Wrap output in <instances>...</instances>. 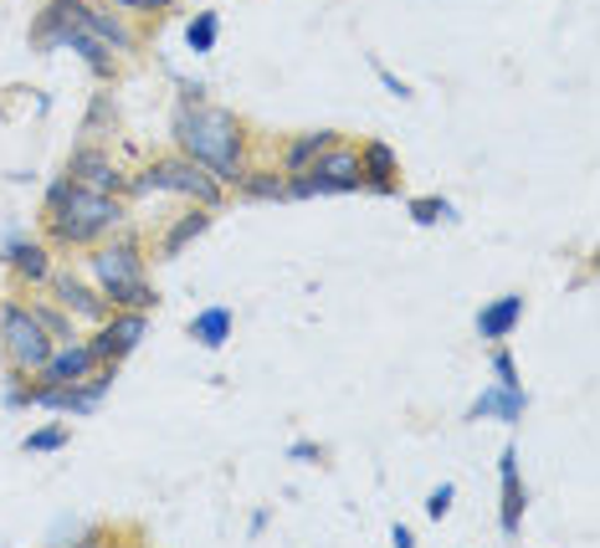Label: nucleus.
<instances>
[{
    "label": "nucleus",
    "instance_id": "27",
    "mask_svg": "<svg viewBox=\"0 0 600 548\" xmlns=\"http://www.w3.org/2000/svg\"><path fill=\"white\" fill-rule=\"evenodd\" d=\"M119 11H139V15H154V11H165L170 0H113Z\"/></svg>",
    "mask_w": 600,
    "mask_h": 548
},
{
    "label": "nucleus",
    "instance_id": "23",
    "mask_svg": "<svg viewBox=\"0 0 600 548\" xmlns=\"http://www.w3.org/2000/svg\"><path fill=\"white\" fill-rule=\"evenodd\" d=\"M411 216H416V226H436V221H447L451 206L447 200H436V195H426V200H411Z\"/></svg>",
    "mask_w": 600,
    "mask_h": 548
},
{
    "label": "nucleus",
    "instance_id": "28",
    "mask_svg": "<svg viewBox=\"0 0 600 548\" xmlns=\"http://www.w3.org/2000/svg\"><path fill=\"white\" fill-rule=\"evenodd\" d=\"M380 83H385V88H391L395 98H411V88H405V83H401V77H395V73H385V67H380Z\"/></svg>",
    "mask_w": 600,
    "mask_h": 548
},
{
    "label": "nucleus",
    "instance_id": "13",
    "mask_svg": "<svg viewBox=\"0 0 600 548\" xmlns=\"http://www.w3.org/2000/svg\"><path fill=\"white\" fill-rule=\"evenodd\" d=\"M498 472H503V534H519L524 523V487H519V451H503L498 457Z\"/></svg>",
    "mask_w": 600,
    "mask_h": 548
},
{
    "label": "nucleus",
    "instance_id": "24",
    "mask_svg": "<svg viewBox=\"0 0 600 548\" xmlns=\"http://www.w3.org/2000/svg\"><path fill=\"white\" fill-rule=\"evenodd\" d=\"M62 446H67V426H46L26 436V451H62Z\"/></svg>",
    "mask_w": 600,
    "mask_h": 548
},
{
    "label": "nucleus",
    "instance_id": "6",
    "mask_svg": "<svg viewBox=\"0 0 600 548\" xmlns=\"http://www.w3.org/2000/svg\"><path fill=\"white\" fill-rule=\"evenodd\" d=\"M144 328H150V313H134V308H113V324L98 328V339H92V354L98 364H119L139 349L144 339Z\"/></svg>",
    "mask_w": 600,
    "mask_h": 548
},
{
    "label": "nucleus",
    "instance_id": "30",
    "mask_svg": "<svg viewBox=\"0 0 600 548\" xmlns=\"http://www.w3.org/2000/svg\"><path fill=\"white\" fill-rule=\"evenodd\" d=\"M391 538H395V544H401V548H411V544H416V534H411L405 523H395V528H391Z\"/></svg>",
    "mask_w": 600,
    "mask_h": 548
},
{
    "label": "nucleus",
    "instance_id": "25",
    "mask_svg": "<svg viewBox=\"0 0 600 548\" xmlns=\"http://www.w3.org/2000/svg\"><path fill=\"white\" fill-rule=\"evenodd\" d=\"M493 374L503 390H519V364H513V354H493Z\"/></svg>",
    "mask_w": 600,
    "mask_h": 548
},
{
    "label": "nucleus",
    "instance_id": "29",
    "mask_svg": "<svg viewBox=\"0 0 600 548\" xmlns=\"http://www.w3.org/2000/svg\"><path fill=\"white\" fill-rule=\"evenodd\" d=\"M293 461H318V446L298 441V446H293Z\"/></svg>",
    "mask_w": 600,
    "mask_h": 548
},
{
    "label": "nucleus",
    "instance_id": "22",
    "mask_svg": "<svg viewBox=\"0 0 600 548\" xmlns=\"http://www.w3.org/2000/svg\"><path fill=\"white\" fill-rule=\"evenodd\" d=\"M216 31H221L216 11H200L196 21H190V31H185V42H190V52H210V46H216Z\"/></svg>",
    "mask_w": 600,
    "mask_h": 548
},
{
    "label": "nucleus",
    "instance_id": "7",
    "mask_svg": "<svg viewBox=\"0 0 600 548\" xmlns=\"http://www.w3.org/2000/svg\"><path fill=\"white\" fill-rule=\"evenodd\" d=\"M92 370H98V354H92V343L67 339L62 349H52V359H46L36 374H42V385H77V380H88Z\"/></svg>",
    "mask_w": 600,
    "mask_h": 548
},
{
    "label": "nucleus",
    "instance_id": "19",
    "mask_svg": "<svg viewBox=\"0 0 600 548\" xmlns=\"http://www.w3.org/2000/svg\"><path fill=\"white\" fill-rule=\"evenodd\" d=\"M237 190L247 195V200H287V179L277 175V169H241Z\"/></svg>",
    "mask_w": 600,
    "mask_h": 548
},
{
    "label": "nucleus",
    "instance_id": "18",
    "mask_svg": "<svg viewBox=\"0 0 600 548\" xmlns=\"http://www.w3.org/2000/svg\"><path fill=\"white\" fill-rule=\"evenodd\" d=\"M88 31L98 36V42H108L113 52H134V36L123 31V21L108 6H88Z\"/></svg>",
    "mask_w": 600,
    "mask_h": 548
},
{
    "label": "nucleus",
    "instance_id": "1",
    "mask_svg": "<svg viewBox=\"0 0 600 548\" xmlns=\"http://www.w3.org/2000/svg\"><path fill=\"white\" fill-rule=\"evenodd\" d=\"M175 144L181 154H190L196 164H206L221 185H237L247 160H241V123L226 113V108H200V103H181L175 113Z\"/></svg>",
    "mask_w": 600,
    "mask_h": 548
},
{
    "label": "nucleus",
    "instance_id": "26",
    "mask_svg": "<svg viewBox=\"0 0 600 548\" xmlns=\"http://www.w3.org/2000/svg\"><path fill=\"white\" fill-rule=\"evenodd\" d=\"M447 507H451V487L441 482V487H436L432 497H426V513H432V518H447Z\"/></svg>",
    "mask_w": 600,
    "mask_h": 548
},
{
    "label": "nucleus",
    "instance_id": "4",
    "mask_svg": "<svg viewBox=\"0 0 600 548\" xmlns=\"http://www.w3.org/2000/svg\"><path fill=\"white\" fill-rule=\"evenodd\" d=\"M134 190H170V195H185L196 206H221V179L210 175L206 164H196L190 154H170V160H154L144 175L134 179Z\"/></svg>",
    "mask_w": 600,
    "mask_h": 548
},
{
    "label": "nucleus",
    "instance_id": "3",
    "mask_svg": "<svg viewBox=\"0 0 600 548\" xmlns=\"http://www.w3.org/2000/svg\"><path fill=\"white\" fill-rule=\"evenodd\" d=\"M92 277L103 287L108 308H134L150 313L160 297L144 287V256H139L134 241H113V246H98L92 252Z\"/></svg>",
    "mask_w": 600,
    "mask_h": 548
},
{
    "label": "nucleus",
    "instance_id": "21",
    "mask_svg": "<svg viewBox=\"0 0 600 548\" xmlns=\"http://www.w3.org/2000/svg\"><path fill=\"white\" fill-rule=\"evenodd\" d=\"M206 226H210L206 206H200V210H190V216H181V221H175V226H170V231H165V246H160V252H165V256H181L185 246H190V241H196L200 231H206Z\"/></svg>",
    "mask_w": 600,
    "mask_h": 548
},
{
    "label": "nucleus",
    "instance_id": "11",
    "mask_svg": "<svg viewBox=\"0 0 600 548\" xmlns=\"http://www.w3.org/2000/svg\"><path fill=\"white\" fill-rule=\"evenodd\" d=\"M395 175H401V160H395L391 144H364L360 149V179L370 185V190L391 195L395 190Z\"/></svg>",
    "mask_w": 600,
    "mask_h": 548
},
{
    "label": "nucleus",
    "instance_id": "2",
    "mask_svg": "<svg viewBox=\"0 0 600 548\" xmlns=\"http://www.w3.org/2000/svg\"><path fill=\"white\" fill-rule=\"evenodd\" d=\"M119 221L123 206L103 190H88V185H73V179H57L46 190V231H52L57 246H92Z\"/></svg>",
    "mask_w": 600,
    "mask_h": 548
},
{
    "label": "nucleus",
    "instance_id": "9",
    "mask_svg": "<svg viewBox=\"0 0 600 548\" xmlns=\"http://www.w3.org/2000/svg\"><path fill=\"white\" fill-rule=\"evenodd\" d=\"M73 26H88V0H46V11L36 15V26H31V42L57 46V36Z\"/></svg>",
    "mask_w": 600,
    "mask_h": 548
},
{
    "label": "nucleus",
    "instance_id": "12",
    "mask_svg": "<svg viewBox=\"0 0 600 548\" xmlns=\"http://www.w3.org/2000/svg\"><path fill=\"white\" fill-rule=\"evenodd\" d=\"M519 318H524V297L519 293L493 297V303L478 313V333L482 339H509L513 328H519Z\"/></svg>",
    "mask_w": 600,
    "mask_h": 548
},
{
    "label": "nucleus",
    "instance_id": "17",
    "mask_svg": "<svg viewBox=\"0 0 600 548\" xmlns=\"http://www.w3.org/2000/svg\"><path fill=\"white\" fill-rule=\"evenodd\" d=\"M6 262H11V267L21 272L26 282H46V277H52L46 246H36V241H11V246H6Z\"/></svg>",
    "mask_w": 600,
    "mask_h": 548
},
{
    "label": "nucleus",
    "instance_id": "8",
    "mask_svg": "<svg viewBox=\"0 0 600 548\" xmlns=\"http://www.w3.org/2000/svg\"><path fill=\"white\" fill-rule=\"evenodd\" d=\"M67 179L73 185H88V190H103V195H113L123 185V175L113 169V160H108L103 149H77L73 160H67Z\"/></svg>",
    "mask_w": 600,
    "mask_h": 548
},
{
    "label": "nucleus",
    "instance_id": "14",
    "mask_svg": "<svg viewBox=\"0 0 600 548\" xmlns=\"http://www.w3.org/2000/svg\"><path fill=\"white\" fill-rule=\"evenodd\" d=\"M57 46H73L77 57L88 62V67H92V73H98V77H113V57H108L113 46H108V42H98V36H92L88 26H73V31H62V36H57Z\"/></svg>",
    "mask_w": 600,
    "mask_h": 548
},
{
    "label": "nucleus",
    "instance_id": "16",
    "mask_svg": "<svg viewBox=\"0 0 600 548\" xmlns=\"http://www.w3.org/2000/svg\"><path fill=\"white\" fill-rule=\"evenodd\" d=\"M482 415H498V420H519L524 415V390H503V385H493V390H482V401L472 405V420H482Z\"/></svg>",
    "mask_w": 600,
    "mask_h": 548
},
{
    "label": "nucleus",
    "instance_id": "15",
    "mask_svg": "<svg viewBox=\"0 0 600 548\" xmlns=\"http://www.w3.org/2000/svg\"><path fill=\"white\" fill-rule=\"evenodd\" d=\"M231 308H206V313H196L190 318V339L200 343V349H221L226 339H231Z\"/></svg>",
    "mask_w": 600,
    "mask_h": 548
},
{
    "label": "nucleus",
    "instance_id": "20",
    "mask_svg": "<svg viewBox=\"0 0 600 548\" xmlns=\"http://www.w3.org/2000/svg\"><path fill=\"white\" fill-rule=\"evenodd\" d=\"M329 144H339V139L329 134V129H318V134H303L298 144H287V154H283V169L287 175H298V169H308V164L318 160V154H324V149Z\"/></svg>",
    "mask_w": 600,
    "mask_h": 548
},
{
    "label": "nucleus",
    "instance_id": "10",
    "mask_svg": "<svg viewBox=\"0 0 600 548\" xmlns=\"http://www.w3.org/2000/svg\"><path fill=\"white\" fill-rule=\"evenodd\" d=\"M52 293H57V303L67 313H77V318H92V324H103V318H108V297H98L92 287H83L73 272L52 277Z\"/></svg>",
    "mask_w": 600,
    "mask_h": 548
},
{
    "label": "nucleus",
    "instance_id": "5",
    "mask_svg": "<svg viewBox=\"0 0 600 548\" xmlns=\"http://www.w3.org/2000/svg\"><path fill=\"white\" fill-rule=\"evenodd\" d=\"M0 343H6V359H11L15 374L42 370L46 359H52V333H46L42 318L31 308H21V303H11V308L0 313Z\"/></svg>",
    "mask_w": 600,
    "mask_h": 548
}]
</instances>
